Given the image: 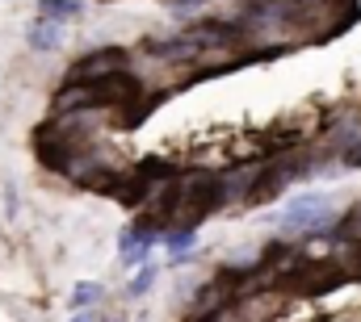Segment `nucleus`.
I'll return each mask as SVG.
<instances>
[{"instance_id":"1","label":"nucleus","mask_w":361,"mask_h":322,"mask_svg":"<svg viewBox=\"0 0 361 322\" xmlns=\"http://www.w3.org/2000/svg\"><path fill=\"white\" fill-rule=\"evenodd\" d=\"M143 96V80L135 72H105V76H80V80H63L55 92V113L59 117H76L92 109H118Z\"/></svg>"},{"instance_id":"2","label":"nucleus","mask_w":361,"mask_h":322,"mask_svg":"<svg viewBox=\"0 0 361 322\" xmlns=\"http://www.w3.org/2000/svg\"><path fill=\"white\" fill-rule=\"evenodd\" d=\"M332 218H336V210H332V197H328V193H298V197L281 210V222L294 226V231H319V226H328Z\"/></svg>"},{"instance_id":"3","label":"nucleus","mask_w":361,"mask_h":322,"mask_svg":"<svg viewBox=\"0 0 361 322\" xmlns=\"http://www.w3.org/2000/svg\"><path fill=\"white\" fill-rule=\"evenodd\" d=\"M122 63H130V51L126 46H101L92 55H80L72 63V76L68 80H80V76H105V72H122Z\"/></svg>"},{"instance_id":"4","label":"nucleus","mask_w":361,"mask_h":322,"mask_svg":"<svg viewBox=\"0 0 361 322\" xmlns=\"http://www.w3.org/2000/svg\"><path fill=\"white\" fill-rule=\"evenodd\" d=\"M63 38H68V30H63L59 21H47V17H34L30 30H25V46H30V51H42V55L59 51Z\"/></svg>"},{"instance_id":"5","label":"nucleus","mask_w":361,"mask_h":322,"mask_svg":"<svg viewBox=\"0 0 361 322\" xmlns=\"http://www.w3.org/2000/svg\"><path fill=\"white\" fill-rule=\"evenodd\" d=\"M164 251L177 259V255H189L193 251V243H197V222H180V226H173V231H164Z\"/></svg>"},{"instance_id":"6","label":"nucleus","mask_w":361,"mask_h":322,"mask_svg":"<svg viewBox=\"0 0 361 322\" xmlns=\"http://www.w3.org/2000/svg\"><path fill=\"white\" fill-rule=\"evenodd\" d=\"M101 297H105V285H101V281H76V285H72V297H68V310L80 314V310L97 306Z\"/></svg>"},{"instance_id":"7","label":"nucleus","mask_w":361,"mask_h":322,"mask_svg":"<svg viewBox=\"0 0 361 322\" xmlns=\"http://www.w3.org/2000/svg\"><path fill=\"white\" fill-rule=\"evenodd\" d=\"M85 13V4L80 0H38V17H47V21H76Z\"/></svg>"},{"instance_id":"8","label":"nucleus","mask_w":361,"mask_h":322,"mask_svg":"<svg viewBox=\"0 0 361 322\" xmlns=\"http://www.w3.org/2000/svg\"><path fill=\"white\" fill-rule=\"evenodd\" d=\"M156 272H160V268H156L152 259H147L143 268H135V276L126 281V297H147V289L156 285Z\"/></svg>"},{"instance_id":"9","label":"nucleus","mask_w":361,"mask_h":322,"mask_svg":"<svg viewBox=\"0 0 361 322\" xmlns=\"http://www.w3.org/2000/svg\"><path fill=\"white\" fill-rule=\"evenodd\" d=\"M164 4H169L173 13H197V8H202V4H210V0H164Z\"/></svg>"},{"instance_id":"10","label":"nucleus","mask_w":361,"mask_h":322,"mask_svg":"<svg viewBox=\"0 0 361 322\" xmlns=\"http://www.w3.org/2000/svg\"><path fill=\"white\" fill-rule=\"evenodd\" d=\"M72 322H97V314H85L80 310V314H72Z\"/></svg>"}]
</instances>
